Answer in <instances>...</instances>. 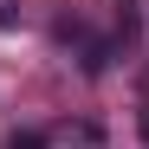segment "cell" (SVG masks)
Instances as JSON below:
<instances>
[{
  "label": "cell",
  "instance_id": "1",
  "mask_svg": "<svg viewBox=\"0 0 149 149\" xmlns=\"http://www.w3.org/2000/svg\"><path fill=\"white\" fill-rule=\"evenodd\" d=\"M7 149H45V136H39V130H13V136H7Z\"/></svg>",
  "mask_w": 149,
  "mask_h": 149
},
{
  "label": "cell",
  "instance_id": "2",
  "mask_svg": "<svg viewBox=\"0 0 149 149\" xmlns=\"http://www.w3.org/2000/svg\"><path fill=\"white\" fill-rule=\"evenodd\" d=\"M0 26H13V0H0Z\"/></svg>",
  "mask_w": 149,
  "mask_h": 149
},
{
  "label": "cell",
  "instance_id": "3",
  "mask_svg": "<svg viewBox=\"0 0 149 149\" xmlns=\"http://www.w3.org/2000/svg\"><path fill=\"white\" fill-rule=\"evenodd\" d=\"M143 130H149V117H143Z\"/></svg>",
  "mask_w": 149,
  "mask_h": 149
}]
</instances>
